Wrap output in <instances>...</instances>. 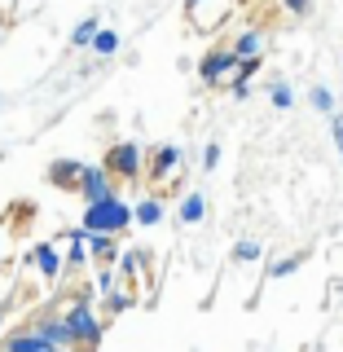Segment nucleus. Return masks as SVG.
<instances>
[{
  "label": "nucleus",
  "mask_w": 343,
  "mask_h": 352,
  "mask_svg": "<svg viewBox=\"0 0 343 352\" xmlns=\"http://www.w3.org/2000/svg\"><path fill=\"white\" fill-rule=\"evenodd\" d=\"M128 225H132V207H124L115 194L88 203V212H84V229H88V234H119V229H128Z\"/></svg>",
  "instance_id": "nucleus-1"
},
{
  "label": "nucleus",
  "mask_w": 343,
  "mask_h": 352,
  "mask_svg": "<svg viewBox=\"0 0 343 352\" xmlns=\"http://www.w3.org/2000/svg\"><path fill=\"white\" fill-rule=\"evenodd\" d=\"M66 326H71L75 344H97V339H102V322H97V313L88 308V300H75L66 308Z\"/></svg>",
  "instance_id": "nucleus-2"
},
{
  "label": "nucleus",
  "mask_w": 343,
  "mask_h": 352,
  "mask_svg": "<svg viewBox=\"0 0 343 352\" xmlns=\"http://www.w3.org/2000/svg\"><path fill=\"white\" fill-rule=\"evenodd\" d=\"M106 172L110 176H141V146L137 141H119L115 150H110V159H106Z\"/></svg>",
  "instance_id": "nucleus-3"
},
{
  "label": "nucleus",
  "mask_w": 343,
  "mask_h": 352,
  "mask_svg": "<svg viewBox=\"0 0 343 352\" xmlns=\"http://www.w3.org/2000/svg\"><path fill=\"white\" fill-rule=\"evenodd\" d=\"M234 66H238V53L234 49H216V53H207V58H203L198 75H203V84H220Z\"/></svg>",
  "instance_id": "nucleus-4"
},
{
  "label": "nucleus",
  "mask_w": 343,
  "mask_h": 352,
  "mask_svg": "<svg viewBox=\"0 0 343 352\" xmlns=\"http://www.w3.org/2000/svg\"><path fill=\"white\" fill-rule=\"evenodd\" d=\"M75 190H80L88 203H97V198L115 194V190H110V172H106V168H84V172H80V185H75Z\"/></svg>",
  "instance_id": "nucleus-5"
},
{
  "label": "nucleus",
  "mask_w": 343,
  "mask_h": 352,
  "mask_svg": "<svg viewBox=\"0 0 343 352\" xmlns=\"http://www.w3.org/2000/svg\"><path fill=\"white\" fill-rule=\"evenodd\" d=\"M36 330L53 348H75V335H71V326H66V317H44V322H36Z\"/></svg>",
  "instance_id": "nucleus-6"
},
{
  "label": "nucleus",
  "mask_w": 343,
  "mask_h": 352,
  "mask_svg": "<svg viewBox=\"0 0 343 352\" xmlns=\"http://www.w3.org/2000/svg\"><path fill=\"white\" fill-rule=\"evenodd\" d=\"M80 172H84V163H75V159H58L49 168V181L58 185V190H75L80 185Z\"/></svg>",
  "instance_id": "nucleus-7"
},
{
  "label": "nucleus",
  "mask_w": 343,
  "mask_h": 352,
  "mask_svg": "<svg viewBox=\"0 0 343 352\" xmlns=\"http://www.w3.org/2000/svg\"><path fill=\"white\" fill-rule=\"evenodd\" d=\"M5 348H9V352H49L53 344H49L44 335H40V330H27V335H14V339H9Z\"/></svg>",
  "instance_id": "nucleus-8"
},
{
  "label": "nucleus",
  "mask_w": 343,
  "mask_h": 352,
  "mask_svg": "<svg viewBox=\"0 0 343 352\" xmlns=\"http://www.w3.org/2000/svg\"><path fill=\"white\" fill-rule=\"evenodd\" d=\"M36 264H40L44 278H58V273H62V256H58V247H36Z\"/></svg>",
  "instance_id": "nucleus-9"
},
{
  "label": "nucleus",
  "mask_w": 343,
  "mask_h": 352,
  "mask_svg": "<svg viewBox=\"0 0 343 352\" xmlns=\"http://www.w3.org/2000/svg\"><path fill=\"white\" fill-rule=\"evenodd\" d=\"M260 49H264V36H260V31H242L238 44H234L238 58H260Z\"/></svg>",
  "instance_id": "nucleus-10"
},
{
  "label": "nucleus",
  "mask_w": 343,
  "mask_h": 352,
  "mask_svg": "<svg viewBox=\"0 0 343 352\" xmlns=\"http://www.w3.org/2000/svg\"><path fill=\"white\" fill-rule=\"evenodd\" d=\"M176 163H181V150H176V146H163L159 154H154V176H168Z\"/></svg>",
  "instance_id": "nucleus-11"
},
{
  "label": "nucleus",
  "mask_w": 343,
  "mask_h": 352,
  "mask_svg": "<svg viewBox=\"0 0 343 352\" xmlns=\"http://www.w3.org/2000/svg\"><path fill=\"white\" fill-rule=\"evenodd\" d=\"M132 220H141V225H159V220H163V203H159V198H146V203L132 212Z\"/></svg>",
  "instance_id": "nucleus-12"
},
{
  "label": "nucleus",
  "mask_w": 343,
  "mask_h": 352,
  "mask_svg": "<svg viewBox=\"0 0 343 352\" xmlns=\"http://www.w3.org/2000/svg\"><path fill=\"white\" fill-rule=\"evenodd\" d=\"M203 212H207L203 194H190V198L181 203V220H185V225H198V220H203Z\"/></svg>",
  "instance_id": "nucleus-13"
},
{
  "label": "nucleus",
  "mask_w": 343,
  "mask_h": 352,
  "mask_svg": "<svg viewBox=\"0 0 343 352\" xmlns=\"http://www.w3.org/2000/svg\"><path fill=\"white\" fill-rule=\"evenodd\" d=\"M84 238L93 242V256L97 260H106V264L115 260V242H110V234H88V229H84Z\"/></svg>",
  "instance_id": "nucleus-14"
},
{
  "label": "nucleus",
  "mask_w": 343,
  "mask_h": 352,
  "mask_svg": "<svg viewBox=\"0 0 343 352\" xmlns=\"http://www.w3.org/2000/svg\"><path fill=\"white\" fill-rule=\"evenodd\" d=\"M260 256H264V247H260V242H251V238H242L238 247H234V260L238 264H256Z\"/></svg>",
  "instance_id": "nucleus-15"
},
{
  "label": "nucleus",
  "mask_w": 343,
  "mask_h": 352,
  "mask_svg": "<svg viewBox=\"0 0 343 352\" xmlns=\"http://www.w3.org/2000/svg\"><path fill=\"white\" fill-rule=\"evenodd\" d=\"M93 36H97V18H84L80 27L71 31V44H75V49H84V44H93Z\"/></svg>",
  "instance_id": "nucleus-16"
},
{
  "label": "nucleus",
  "mask_w": 343,
  "mask_h": 352,
  "mask_svg": "<svg viewBox=\"0 0 343 352\" xmlns=\"http://www.w3.org/2000/svg\"><path fill=\"white\" fill-rule=\"evenodd\" d=\"M93 49L102 53V58H110V53L119 49V36H115V31H102V27H97V36H93Z\"/></svg>",
  "instance_id": "nucleus-17"
},
{
  "label": "nucleus",
  "mask_w": 343,
  "mask_h": 352,
  "mask_svg": "<svg viewBox=\"0 0 343 352\" xmlns=\"http://www.w3.org/2000/svg\"><path fill=\"white\" fill-rule=\"evenodd\" d=\"M308 102H313L317 110H330V106H335V97H330V88H313V93H308Z\"/></svg>",
  "instance_id": "nucleus-18"
},
{
  "label": "nucleus",
  "mask_w": 343,
  "mask_h": 352,
  "mask_svg": "<svg viewBox=\"0 0 343 352\" xmlns=\"http://www.w3.org/2000/svg\"><path fill=\"white\" fill-rule=\"evenodd\" d=\"M269 97H273V106H278V110H286V106L295 102V97H291V88H286V84H273V93H269Z\"/></svg>",
  "instance_id": "nucleus-19"
},
{
  "label": "nucleus",
  "mask_w": 343,
  "mask_h": 352,
  "mask_svg": "<svg viewBox=\"0 0 343 352\" xmlns=\"http://www.w3.org/2000/svg\"><path fill=\"white\" fill-rule=\"evenodd\" d=\"M88 256V251H84V229H75V234H71V264H80Z\"/></svg>",
  "instance_id": "nucleus-20"
},
{
  "label": "nucleus",
  "mask_w": 343,
  "mask_h": 352,
  "mask_svg": "<svg viewBox=\"0 0 343 352\" xmlns=\"http://www.w3.org/2000/svg\"><path fill=\"white\" fill-rule=\"evenodd\" d=\"M295 264H300V256H291V260H278V264H273V278H286V273H295Z\"/></svg>",
  "instance_id": "nucleus-21"
},
{
  "label": "nucleus",
  "mask_w": 343,
  "mask_h": 352,
  "mask_svg": "<svg viewBox=\"0 0 343 352\" xmlns=\"http://www.w3.org/2000/svg\"><path fill=\"white\" fill-rule=\"evenodd\" d=\"M330 128H335V150L343 154V115H335V124H330Z\"/></svg>",
  "instance_id": "nucleus-22"
},
{
  "label": "nucleus",
  "mask_w": 343,
  "mask_h": 352,
  "mask_svg": "<svg viewBox=\"0 0 343 352\" xmlns=\"http://www.w3.org/2000/svg\"><path fill=\"white\" fill-rule=\"evenodd\" d=\"M220 163V146H207V154H203V168H216Z\"/></svg>",
  "instance_id": "nucleus-23"
},
{
  "label": "nucleus",
  "mask_w": 343,
  "mask_h": 352,
  "mask_svg": "<svg viewBox=\"0 0 343 352\" xmlns=\"http://www.w3.org/2000/svg\"><path fill=\"white\" fill-rule=\"evenodd\" d=\"M286 14H308V0H282Z\"/></svg>",
  "instance_id": "nucleus-24"
},
{
  "label": "nucleus",
  "mask_w": 343,
  "mask_h": 352,
  "mask_svg": "<svg viewBox=\"0 0 343 352\" xmlns=\"http://www.w3.org/2000/svg\"><path fill=\"white\" fill-rule=\"evenodd\" d=\"M110 286H115V278H110V269H102V278H97V291H102V295H106V291H110Z\"/></svg>",
  "instance_id": "nucleus-25"
}]
</instances>
